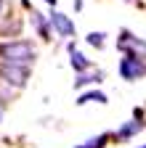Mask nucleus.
Wrapping results in <instances>:
<instances>
[{"label":"nucleus","mask_w":146,"mask_h":148,"mask_svg":"<svg viewBox=\"0 0 146 148\" xmlns=\"http://www.w3.org/2000/svg\"><path fill=\"white\" fill-rule=\"evenodd\" d=\"M32 24L37 27V32H40V37H43V40H51V34H48V24H51V18L45 21V18H43V13L32 11Z\"/></svg>","instance_id":"9b49d317"},{"label":"nucleus","mask_w":146,"mask_h":148,"mask_svg":"<svg viewBox=\"0 0 146 148\" xmlns=\"http://www.w3.org/2000/svg\"><path fill=\"white\" fill-rule=\"evenodd\" d=\"M109 140H112V132H101V135H96V138H90V140L80 143L77 148H106Z\"/></svg>","instance_id":"6e6552de"},{"label":"nucleus","mask_w":146,"mask_h":148,"mask_svg":"<svg viewBox=\"0 0 146 148\" xmlns=\"http://www.w3.org/2000/svg\"><path fill=\"white\" fill-rule=\"evenodd\" d=\"M48 18H51V27L56 29L61 37H75V21H72V18H69L66 13H61V11H53Z\"/></svg>","instance_id":"39448f33"},{"label":"nucleus","mask_w":146,"mask_h":148,"mask_svg":"<svg viewBox=\"0 0 146 148\" xmlns=\"http://www.w3.org/2000/svg\"><path fill=\"white\" fill-rule=\"evenodd\" d=\"M69 64H72V69H75L77 74H85V71H90V61L85 58V56L80 53V50H75V42H69Z\"/></svg>","instance_id":"0eeeda50"},{"label":"nucleus","mask_w":146,"mask_h":148,"mask_svg":"<svg viewBox=\"0 0 146 148\" xmlns=\"http://www.w3.org/2000/svg\"><path fill=\"white\" fill-rule=\"evenodd\" d=\"M0 119H3V114H0Z\"/></svg>","instance_id":"f3484780"},{"label":"nucleus","mask_w":146,"mask_h":148,"mask_svg":"<svg viewBox=\"0 0 146 148\" xmlns=\"http://www.w3.org/2000/svg\"><path fill=\"white\" fill-rule=\"evenodd\" d=\"M27 77H29V69L0 64V79H3L6 85H13V87H24V85H27Z\"/></svg>","instance_id":"7ed1b4c3"},{"label":"nucleus","mask_w":146,"mask_h":148,"mask_svg":"<svg viewBox=\"0 0 146 148\" xmlns=\"http://www.w3.org/2000/svg\"><path fill=\"white\" fill-rule=\"evenodd\" d=\"M136 148H146V143H143V145H136Z\"/></svg>","instance_id":"2eb2a0df"},{"label":"nucleus","mask_w":146,"mask_h":148,"mask_svg":"<svg viewBox=\"0 0 146 148\" xmlns=\"http://www.w3.org/2000/svg\"><path fill=\"white\" fill-rule=\"evenodd\" d=\"M0 13H3V0H0Z\"/></svg>","instance_id":"4468645a"},{"label":"nucleus","mask_w":146,"mask_h":148,"mask_svg":"<svg viewBox=\"0 0 146 148\" xmlns=\"http://www.w3.org/2000/svg\"><path fill=\"white\" fill-rule=\"evenodd\" d=\"M104 37H106L104 32H90L85 40H88V45H93V48H98V50H101V48H104V42H106Z\"/></svg>","instance_id":"f8f14e48"},{"label":"nucleus","mask_w":146,"mask_h":148,"mask_svg":"<svg viewBox=\"0 0 146 148\" xmlns=\"http://www.w3.org/2000/svg\"><path fill=\"white\" fill-rule=\"evenodd\" d=\"M143 127H146L143 122H138V119H133V122H127V124H122V127L117 130V132H114L112 138H114L117 143H125V140H130L133 135H138V132H141V130H143Z\"/></svg>","instance_id":"423d86ee"},{"label":"nucleus","mask_w":146,"mask_h":148,"mask_svg":"<svg viewBox=\"0 0 146 148\" xmlns=\"http://www.w3.org/2000/svg\"><path fill=\"white\" fill-rule=\"evenodd\" d=\"M130 3H138V0H130Z\"/></svg>","instance_id":"dca6fc26"},{"label":"nucleus","mask_w":146,"mask_h":148,"mask_svg":"<svg viewBox=\"0 0 146 148\" xmlns=\"http://www.w3.org/2000/svg\"><path fill=\"white\" fill-rule=\"evenodd\" d=\"M35 61V45L29 40H11V42H0V64L8 66H21L29 69Z\"/></svg>","instance_id":"f257e3e1"},{"label":"nucleus","mask_w":146,"mask_h":148,"mask_svg":"<svg viewBox=\"0 0 146 148\" xmlns=\"http://www.w3.org/2000/svg\"><path fill=\"white\" fill-rule=\"evenodd\" d=\"M45 3H48V5H56V0H45Z\"/></svg>","instance_id":"ddd939ff"},{"label":"nucleus","mask_w":146,"mask_h":148,"mask_svg":"<svg viewBox=\"0 0 146 148\" xmlns=\"http://www.w3.org/2000/svg\"><path fill=\"white\" fill-rule=\"evenodd\" d=\"M117 71H120V77H122L125 82H136V79L146 77V58H143V56L127 53V56H122V58H120Z\"/></svg>","instance_id":"f03ea898"},{"label":"nucleus","mask_w":146,"mask_h":148,"mask_svg":"<svg viewBox=\"0 0 146 148\" xmlns=\"http://www.w3.org/2000/svg\"><path fill=\"white\" fill-rule=\"evenodd\" d=\"M104 79V71H85L75 79V87H85V85H93V82H101Z\"/></svg>","instance_id":"1a4fd4ad"},{"label":"nucleus","mask_w":146,"mask_h":148,"mask_svg":"<svg viewBox=\"0 0 146 148\" xmlns=\"http://www.w3.org/2000/svg\"><path fill=\"white\" fill-rule=\"evenodd\" d=\"M85 103H106V95L101 90H90V92H82L77 98V106H85Z\"/></svg>","instance_id":"9d476101"},{"label":"nucleus","mask_w":146,"mask_h":148,"mask_svg":"<svg viewBox=\"0 0 146 148\" xmlns=\"http://www.w3.org/2000/svg\"><path fill=\"white\" fill-rule=\"evenodd\" d=\"M117 48H120L125 56H127V53H133V56H143V58H146V42L138 40V37H133L127 29H122L120 40H117Z\"/></svg>","instance_id":"20e7f679"}]
</instances>
